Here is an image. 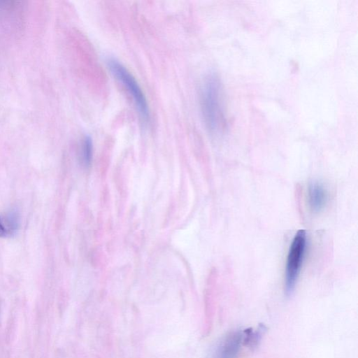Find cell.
<instances>
[{
    "mask_svg": "<svg viewBox=\"0 0 358 358\" xmlns=\"http://www.w3.org/2000/svg\"><path fill=\"white\" fill-rule=\"evenodd\" d=\"M201 106L207 128L217 132L223 125L220 83L217 77L210 74L204 79L201 90Z\"/></svg>",
    "mask_w": 358,
    "mask_h": 358,
    "instance_id": "6da1fadb",
    "label": "cell"
},
{
    "mask_svg": "<svg viewBox=\"0 0 358 358\" xmlns=\"http://www.w3.org/2000/svg\"><path fill=\"white\" fill-rule=\"evenodd\" d=\"M106 64L111 73L127 88L141 117L144 122H148L150 112L147 100L134 76L115 58H107Z\"/></svg>",
    "mask_w": 358,
    "mask_h": 358,
    "instance_id": "7a4b0ae2",
    "label": "cell"
},
{
    "mask_svg": "<svg viewBox=\"0 0 358 358\" xmlns=\"http://www.w3.org/2000/svg\"><path fill=\"white\" fill-rule=\"evenodd\" d=\"M307 236L305 230H299L290 244L285 266V287L287 294L294 289L305 257Z\"/></svg>",
    "mask_w": 358,
    "mask_h": 358,
    "instance_id": "3957f363",
    "label": "cell"
},
{
    "mask_svg": "<svg viewBox=\"0 0 358 358\" xmlns=\"http://www.w3.org/2000/svg\"><path fill=\"white\" fill-rule=\"evenodd\" d=\"M243 334L240 331L227 336L217 347L214 358H236L242 343Z\"/></svg>",
    "mask_w": 358,
    "mask_h": 358,
    "instance_id": "277c9868",
    "label": "cell"
},
{
    "mask_svg": "<svg viewBox=\"0 0 358 358\" xmlns=\"http://www.w3.org/2000/svg\"><path fill=\"white\" fill-rule=\"evenodd\" d=\"M328 192L319 182H311L307 190V200L310 209L314 213L322 210L328 201Z\"/></svg>",
    "mask_w": 358,
    "mask_h": 358,
    "instance_id": "5b68a950",
    "label": "cell"
},
{
    "mask_svg": "<svg viewBox=\"0 0 358 358\" xmlns=\"http://www.w3.org/2000/svg\"><path fill=\"white\" fill-rule=\"evenodd\" d=\"M92 140L90 136L87 135L83 138L80 150V160L83 165L85 167L89 166L92 162Z\"/></svg>",
    "mask_w": 358,
    "mask_h": 358,
    "instance_id": "8992f818",
    "label": "cell"
},
{
    "mask_svg": "<svg viewBox=\"0 0 358 358\" xmlns=\"http://www.w3.org/2000/svg\"><path fill=\"white\" fill-rule=\"evenodd\" d=\"M7 234V229L4 227L0 219V237H4Z\"/></svg>",
    "mask_w": 358,
    "mask_h": 358,
    "instance_id": "52a82bcc",
    "label": "cell"
}]
</instances>
